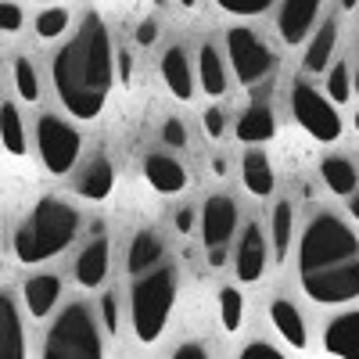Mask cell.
I'll use <instances>...</instances> for the list:
<instances>
[{
	"instance_id": "48",
	"label": "cell",
	"mask_w": 359,
	"mask_h": 359,
	"mask_svg": "<svg viewBox=\"0 0 359 359\" xmlns=\"http://www.w3.org/2000/svg\"><path fill=\"white\" fill-rule=\"evenodd\" d=\"M40 4H57V0H40Z\"/></svg>"
},
{
	"instance_id": "35",
	"label": "cell",
	"mask_w": 359,
	"mask_h": 359,
	"mask_svg": "<svg viewBox=\"0 0 359 359\" xmlns=\"http://www.w3.org/2000/svg\"><path fill=\"white\" fill-rule=\"evenodd\" d=\"M241 359H284V352H277L273 345H266V341H252L241 348Z\"/></svg>"
},
{
	"instance_id": "44",
	"label": "cell",
	"mask_w": 359,
	"mask_h": 359,
	"mask_svg": "<svg viewBox=\"0 0 359 359\" xmlns=\"http://www.w3.org/2000/svg\"><path fill=\"white\" fill-rule=\"evenodd\" d=\"M355 4H359V0H341V8H345V11H352Z\"/></svg>"
},
{
	"instance_id": "21",
	"label": "cell",
	"mask_w": 359,
	"mask_h": 359,
	"mask_svg": "<svg viewBox=\"0 0 359 359\" xmlns=\"http://www.w3.org/2000/svg\"><path fill=\"white\" fill-rule=\"evenodd\" d=\"M269 320L280 331V338L294 348H306V323H302V313H298L291 302H273L269 306Z\"/></svg>"
},
{
	"instance_id": "41",
	"label": "cell",
	"mask_w": 359,
	"mask_h": 359,
	"mask_svg": "<svg viewBox=\"0 0 359 359\" xmlns=\"http://www.w3.org/2000/svg\"><path fill=\"white\" fill-rule=\"evenodd\" d=\"M191 226H194V212H191V208H180V212H176V230L191 233Z\"/></svg>"
},
{
	"instance_id": "6",
	"label": "cell",
	"mask_w": 359,
	"mask_h": 359,
	"mask_svg": "<svg viewBox=\"0 0 359 359\" xmlns=\"http://www.w3.org/2000/svg\"><path fill=\"white\" fill-rule=\"evenodd\" d=\"M291 111H294V123L302 126L309 137H316L323 144H334L341 137V115H338L334 101L323 97L316 86L294 83L291 86Z\"/></svg>"
},
{
	"instance_id": "14",
	"label": "cell",
	"mask_w": 359,
	"mask_h": 359,
	"mask_svg": "<svg viewBox=\"0 0 359 359\" xmlns=\"http://www.w3.org/2000/svg\"><path fill=\"white\" fill-rule=\"evenodd\" d=\"M0 359H25V334L22 316L11 294H0Z\"/></svg>"
},
{
	"instance_id": "9",
	"label": "cell",
	"mask_w": 359,
	"mask_h": 359,
	"mask_svg": "<svg viewBox=\"0 0 359 359\" xmlns=\"http://www.w3.org/2000/svg\"><path fill=\"white\" fill-rule=\"evenodd\" d=\"M237 226V208L230 198L216 194L205 201V212H201V230H205V245L208 248H223L230 241V233Z\"/></svg>"
},
{
	"instance_id": "20",
	"label": "cell",
	"mask_w": 359,
	"mask_h": 359,
	"mask_svg": "<svg viewBox=\"0 0 359 359\" xmlns=\"http://www.w3.org/2000/svg\"><path fill=\"white\" fill-rule=\"evenodd\" d=\"M241 176H245V187H248L255 198L273 194V187H277V180H273V165H269V158H266L262 151H248V155H245Z\"/></svg>"
},
{
	"instance_id": "25",
	"label": "cell",
	"mask_w": 359,
	"mask_h": 359,
	"mask_svg": "<svg viewBox=\"0 0 359 359\" xmlns=\"http://www.w3.org/2000/svg\"><path fill=\"white\" fill-rule=\"evenodd\" d=\"M320 176H323V184L331 187L334 194H352L355 184H359V176H355V165L348 158H323L320 162Z\"/></svg>"
},
{
	"instance_id": "5",
	"label": "cell",
	"mask_w": 359,
	"mask_h": 359,
	"mask_svg": "<svg viewBox=\"0 0 359 359\" xmlns=\"http://www.w3.org/2000/svg\"><path fill=\"white\" fill-rule=\"evenodd\" d=\"M43 359H104L97 323L86 306H69L50 323L43 341Z\"/></svg>"
},
{
	"instance_id": "45",
	"label": "cell",
	"mask_w": 359,
	"mask_h": 359,
	"mask_svg": "<svg viewBox=\"0 0 359 359\" xmlns=\"http://www.w3.org/2000/svg\"><path fill=\"white\" fill-rule=\"evenodd\" d=\"M355 97H359V69H355Z\"/></svg>"
},
{
	"instance_id": "31",
	"label": "cell",
	"mask_w": 359,
	"mask_h": 359,
	"mask_svg": "<svg viewBox=\"0 0 359 359\" xmlns=\"http://www.w3.org/2000/svg\"><path fill=\"white\" fill-rule=\"evenodd\" d=\"M327 97L334 104H345L352 97V83H348V65H334L327 76Z\"/></svg>"
},
{
	"instance_id": "34",
	"label": "cell",
	"mask_w": 359,
	"mask_h": 359,
	"mask_svg": "<svg viewBox=\"0 0 359 359\" xmlns=\"http://www.w3.org/2000/svg\"><path fill=\"white\" fill-rule=\"evenodd\" d=\"M162 140H165L169 147H184V144H187V130H184V123H180V118H165Z\"/></svg>"
},
{
	"instance_id": "24",
	"label": "cell",
	"mask_w": 359,
	"mask_h": 359,
	"mask_svg": "<svg viewBox=\"0 0 359 359\" xmlns=\"http://www.w3.org/2000/svg\"><path fill=\"white\" fill-rule=\"evenodd\" d=\"M162 259V241L155 230H140L130 245V273H147Z\"/></svg>"
},
{
	"instance_id": "19",
	"label": "cell",
	"mask_w": 359,
	"mask_h": 359,
	"mask_svg": "<svg viewBox=\"0 0 359 359\" xmlns=\"http://www.w3.org/2000/svg\"><path fill=\"white\" fill-rule=\"evenodd\" d=\"M273 133H277V118H273V108L269 104H252L237 118V137L245 144H266Z\"/></svg>"
},
{
	"instance_id": "15",
	"label": "cell",
	"mask_w": 359,
	"mask_h": 359,
	"mask_svg": "<svg viewBox=\"0 0 359 359\" xmlns=\"http://www.w3.org/2000/svg\"><path fill=\"white\" fill-rule=\"evenodd\" d=\"M115 187V169L108 158H94V162H86L76 176V194L86 198V201H104Z\"/></svg>"
},
{
	"instance_id": "36",
	"label": "cell",
	"mask_w": 359,
	"mask_h": 359,
	"mask_svg": "<svg viewBox=\"0 0 359 359\" xmlns=\"http://www.w3.org/2000/svg\"><path fill=\"white\" fill-rule=\"evenodd\" d=\"M223 123H226V118H223L219 108H208L205 111V133L208 137H223Z\"/></svg>"
},
{
	"instance_id": "37",
	"label": "cell",
	"mask_w": 359,
	"mask_h": 359,
	"mask_svg": "<svg viewBox=\"0 0 359 359\" xmlns=\"http://www.w3.org/2000/svg\"><path fill=\"white\" fill-rule=\"evenodd\" d=\"M101 316H104V327L115 334V331H118V313H115V298H111V294L101 298Z\"/></svg>"
},
{
	"instance_id": "22",
	"label": "cell",
	"mask_w": 359,
	"mask_h": 359,
	"mask_svg": "<svg viewBox=\"0 0 359 359\" xmlns=\"http://www.w3.org/2000/svg\"><path fill=\"white\" fill-rule=\"evenodd\" d=\"M198 72H201V86L208 97H219L226 90V69H223V57L212 43H205L198 50Z\"/></svg>"
},
{
	"instance_id": "7",
	"label": "cell",
	"mask_w": 359,
	"mask_h": 359,
	"mask_svg": "<svg viewBox=\"0 0 359 359\" xmlns=\"http://www.w3.org/2000/svg\"><path fill=\"white\" fill-rule=\"evenodd\" d=\"M36 147H40V158L47 165V172L54 176H65L76 158H79V147H83V137L57 115H43L40 126H36Z\"/></svg>"
},
{
	"instance_id": "30",
	"label": "cell",
	"mask_w": 359,
	"mask_h": 359,
	"mask_svg": "<svg viewBox=\"0 0 359 359\" xmlns=\"http://www.w3.org/2000/svg\"><path fill=\"white\" fill-rule=\"evenodd\" d=\"M65 29H69V11L65 8H47L36 18V36L40 40H54V36H62Z\"/></svg>"
},
{
	"instance_id": "28",
	"label": "cell",
	"mask_w": 359,
	"mask_h": 359,
	"mask_svg": "<svg viewBox=\"0 0 359 359\" xmlns=\"http://www.w3.org/2000/svg\"><path fill=\"white\" fill-rule=\"evenodd\" d=\"M219 320H223L226 334H237V327H241V320H245V298H241V291L230 287V284L219 291Z\"/></svg>"
},
{
	"instance_id": "8",
	"label": "cell",
	"mask_w": 359,
	"mask_h": 359,
	"mask_svg": "<svg viewBox=\"0 0 359 359\" xmlns=\"http://www.w3.org/2000/svg\"><path fill=\"white\" fill-rule=\"evenodd\" d=\"M226 50H230V65L237 72V83H245V86H255L269 69H273V50H269L252 29H230Z\"/></svg>"
},
{
	"instance_id": "47",
	"label": "cell",
	"mask_w": 359,
	"mask_h": 359,
	"mask_svg": "<svg viewBox=\"0 0 359 359\" xmlns=\"http://www.w3.org/2000/svg\"><path fill=\"white\" fill-rule=\"evenodd\" d=\"M352 123H355V130H359V111H355V118H352Z\"/></svg>"
},
{
	"instance_id": "40",
	"label": "cell",
	"mask_w": 359,
	"mask_h": 359,
	"mask_svg": "<svg viewBox=\"0 0 359 359\" xmlns=\"http://www.w3.org/2000/svg\"><path fill=\"white\" fill-rule=\"evenodd\" d=\"M115 69H118V76H123V83L130 79V69H133V57H130V50H118V57H115Z\"/></svg>"
},
{
	"instance_id": "12",
	"label": "cell",
	"mask_w": 359,
	"mask_h": 359,
	"mask_svg": "<svg viewBox=\"0 0 359 359\" xmlns=\"http://www.w3.org/2000/svg\"><path fill=\"white\" fill-rule=\"evenodd\" d=\"M323 345L334 359H359V309L355 313H341L327 323Z\"/></svg>"
},
{
	"instance_id": "32",
	"label": "cell",
	"mask_w": 359,
	"mask_h": 359,
	"mask_svg": "<svg viewBox=\"0 0 359 359\" xmlns=\"http://www.w3.org/2000/svg\"><path fill=\"white\" fill-rule=\"evenodd\" d=\"M216 4L223 8V11H230V15H262L273 0H216Z\"/></svg>"
},
{
	"instance_id": "46",
	"label": "cell",
	"mask_w": 359,
	"mask_h": 359,
	"mask_svg": "<svg viewBox=\"0 0 359 359\" xmlns=\"http://www.w3.org/2000/svg\"><path fill=\"white\" fill-rule=\"evenodd\" d=\"M180 4H184V8H194V0H180Z\"/></svg>"
},
{
	"instance_id": "18",
	"label": "cell",
	"mask_w": 359,
	"mask_h": 359,
	"mask_svg": "<svg viewBox=\"0 0 359 359\" xmlns=\"http://www.w3.org/2000/svg\"><path fill=\"white\" fill-rule=\"evenodd\" d=\"M22 294H25V309L29 313H33V316H47L54 309V302H57V294H62V280L50 277V273H36V277L25 280Z\"/></svg>"
},
{
	"instance_id": "29",
	"label": "cell",
	"mask_w": 359,
	"mask_h": 359,
	"mask_svg": "<svg viewBox=\"0 0 359 359\" xmlns=\"http://www.w3.org/2000/svg\"><path fill=\"white\" fill-rule=\"evenodd\" d=\"M15 86H18L22 101H36L40 97V79H36V69H33L29 57H15Z\"/></svg>"
},
{
	"instance_id": "3",
	"label": "cell",
	"mask_w": 359,
	"mask_h": 359,
	"mask_svg": "<svg viewBox=\"0 0 359 359\" xmlns=\"http://www.w3.org/2000/svg\"><path fill=\"white\" fill-rule=\"evenodd\" d=\"M79 230V212L57 198H40L25 223L15 230V259L25 266L62 255Z\"/></svg>"
},
{
	"instance_id": "38",
	"label": "cell",
	"mask_w": 359,
	"mask_h": 359,
	"mask_svg": "<svg viewBox=\"0 0 359 359\" xmlns=\"http://www.w3.org/2000/svg\"><path fill=\"white\" fill-rule=\"evenodd\" d=\"M155 40H158V25H155L151 18L140 22V25H137V43H140V47H151Z\"/></svg>"
},
{
	"instance_id": "2",
	"label": "cell",
	"mask_w": 359,
	"mask_h": 359,
	"mask_svg": "<svg viewBox=\"0 0 359 359\" xmlns=\"http://www.w3.org/2000/svg\"><path fill=\"white\" fill-rule=\"evenodd\" d=\"M298 277L320 306L359 298V237L331 212L313 216L298 241Z\"/></svg>"
},
{
	"instance_id": "39",
	"label": "cell",
	"mask_w": 359,
	"mask_h": 359,
	"mask_svg": "<svg viewBox=\"0 0 359 359\" xmlns=\"http://www.w3.org/2000/svg\"><path fill=\"white\" fill-rule=\"evenodd\" d=\"M172 359H208V355H205V348H201L198 341H187V345H180V348L172 352Z\"/></svg>"
},
{
	"instance_id": "13",
	"label": "cell",
	"mask_w": 359,
	"mask_h": 359,
	"mask_svg": "<svg viewBox=\"0 0 359 359\" xmlns=\"http://www.w3.org/2000/svg\"><path fill=\"white\" fill-rule=\"evenodd\" d=\"M144 176H147V184H151L158 194H180L187 187V169L180 165L176 158H169V155H147Z\"/></svg>"
},
{
	"instance_id": "27",
	"label": "cell",
	"mask_w": 359,
	"mask_h": 359,
	"mask_svg": "<svg viewBox=\"0 0 359 359\" xmlns=\"http://www.w3.org/2000/svg\"><path fill=\"white\" fill-rule=\"evenodd\" d=\"M291 237H294V212H291L287 201H280V205L273 208V255H277V262L287 259Z\"/></svg>"
},
{
	"instance_id": "23",
	"label": "cell",
	"mask_w": 359,
	"mask_h": 359,
	"mask_svg": "<svg viewBox=\"0 0 359 359\" xmlns=\"http://www.w3.org/2000/svg\"><path fill=\"white\" fill-rule=\"evenodd\" d=\"M334 43H338V22H323V29L313 36V43L306 50V62H302L309 76L323 72V65L331 62V54H334Z\"/></svg>"
},
{
	"instance_id": "4",
	"label": "cell",
	"mask_w": 359,
	"mask_h": 359,
	"mask_svg": "<svg viewBox=\"0 0 359 359\" xmlns=\"http://www.w3.org/2000/svg\"><path fill=\"white\" fill-rule=\"evenodd\" d=\"M176 302V277L172 269H147V273L133 284L130 313H133V331L144 345H151L162 338L169 313Z\"/></svg>"
},
{
	"instance_id": "10",
	"label": "cell",
	"mask_w": 359,
	"mask_h": 359,
	"mask_svg": "<svg viewBox=\"0 0 359 359\" xmlns=\"http://www.w3.org/2000/svg\"><path fill=\"white\" fill-rule=\"evenodd\" d=\"M316 15H320V0H284L280 18H277V25H280V40L291 43V47H294V43H302V40L309 36V29H313Z\"/></svg>"
},
{
	"instance_id": "42",
	"label": "cell",
	"mask_w": 359,
	"mask_h": 359,
	"mask_svg": "<svg viewBox=\"0 0 359 359\" xmlns=\"http://www.w3.org/2000/svg\"><path fill=\"white\" fill-rule=\"evenodd\" d=\"M208 262L223 266V262H226V245H223V248H208Z\"/></svg>"
},
{
	"instance_id": "16",
	"label": "cell",
	"mask_w": 359,
	"mask_h": 359,
	"mask_svg": "<svg viewBox=\"0 0 359 359\" xmlns=\"http://www.w3.org/2000/svg\"><path fill=\"white\" fill-rule=\"evenodd\" d=\"M162 79L172 90V97H180V101H191L194 97V76H191L184 47H169L162 54Z\"/></svg>"
},
{
	"instance_id": "43",
	"label": "cell",
	"mask_w": 359,
	"mask_h": 359,
	"mask_svg": "<svg viewBox=\"0 0 359 359\" xmlns=\"http://www.w3.org/2000/svg\"><path fill=\"white\" fill-rule=\"evenodd\" d=\"M352 219H355V223H359V194H355V198H352Z\"/></svg>"
},
{
	"instance_id": "11",
	"label": "cell",
	"mask_w": 359,
	"mask_h": 359,
	"mask_svg": "<svg viewBox=\"0 0 359 359\" xmlns=\"http://www.w3.org/2000/svg\"><path fill=\"white\" fill-rule=\"evenodd\" d=\"M262 269H266V237L259 223H248L241 245H237V280L255 284L262 277Z\"/></svg>"
},
{
	"instance_id": "1",
	"label": "cell",
	"mask_w": 359,
	"mask_h": 359,
	"mask_svg": "<svg viewBox=\"0 0 359 359\" xmlns=\"http://www.w3.org/2000/svg\"><path fill=\"white\" fill-rule=\"evenodd\" d=\"M54 86L57 97L76 118H97L115 79V54H111V36L101 15L90 11L76 36L54 54Z\"/></svg>"
},
{
	"instance_id": "17",
	"label": "cell",
	"mask_w": 359,
	"mask_h": 359,
	"mask_svg": "<svg viewBox=\"0 0 359 359\" xmlns=\"http://www.w3.org/2000/svg\"><path fill=\"white\" fill-rule=\"evenodd\" d=\"M108 277V241L104 237H94L76 259V280L83 287H97Z\"/></svg>"
},
{
	"instance_id": "26",
	"label": "cell",
	"mask_w": 359,
	"mask_h": 359,
	"mask_svg": "<svg viewBox=\"0 0 359 359\" xmlns=\"http://www.w3.org/2000/svg\"><path fill=\"white\" fill-rule=\"evenodd\" d=\"M0 140L11 155H25V126L15 104H0Z\"/></svg>"
},
{
	"instance_id": "33",
	"label": "cell",
	"mask_w": 359,
	"mask_h": 359,
	"mask_svg": "<svg viewBox=\"0 0 359 359\" xmlns=\"http://www.w3.org/2000/svg\"><path fill=\"white\" fill-rule=\"evenodd\" d=\"M22 29V8L11 0H0V33H18Z\"/></svg>"
}]
</instances>
